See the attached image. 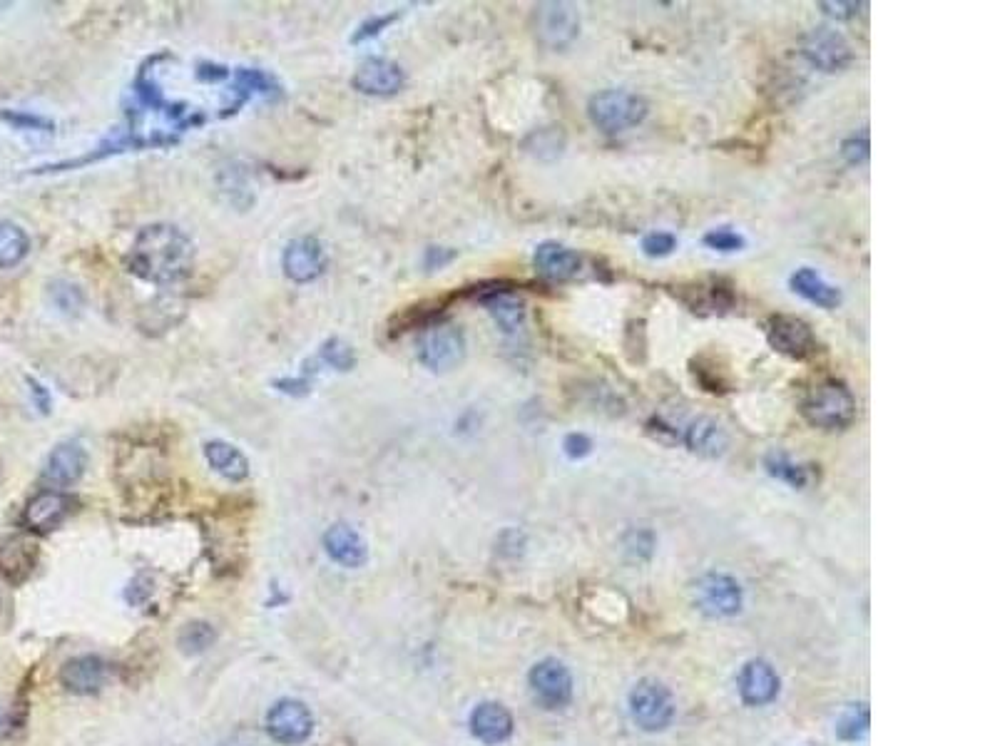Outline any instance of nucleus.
I'll return each mask as SVG.
<instances>
[{"label": "nucleus", "instance_id": "obj_24", "mask_svg": "<svg viewBox=\"0 0 995 746\" xmlns=\"http://www.w3.org/2000/svg\"><path fill=\"white\" fill-rule=\"evenodd\" d=\"M789 286H792V291L796 296H801L804 301H809V304L819 306V309H826V311L836 309V306L844 301L839 286L829 284V281H826L819 272H816V269H811V267L796 269L792 277H789Z\"/></svg>", "mask_w": 995, "mask_h": 746}, {"label": "nucleus", "instance_id": "obj_10", "mask_svg": "<svg viewBox=\"0 0 995 746\" xmlns=\"http://www.w3.org/2000/svg\"><path fill=\"white\" fill-rule=\"evenodd\" d=\"M267 732L277 744H304L314 732V717L299 699H279L267 712Z\"/></svg>", "mask_w": 995, "mask_h": 746}, {"label": "nucleus", "instance_id": "obj_9", "mask_svg": "<svg viewBox=\"0 0 995 746\" xmlns=\"http://www.w3.org/2000/svg\"><path fill=\"white\" fill-rule=\"evenodd\" d=\"M801 53L821 73H841L854 63V50H851L849 40L839 30L826 28V25L806 35Z\"/></svg>", "mask_w": 995, "mask_h": 746}, {"label": "nucleus", "instance_id": "obj_29", "mask_svg": "<svg viewBox=\"0 0 995 746\" xmlns=\"http://www.w3.org/2000/svg\"><path fill=\"white\" fill-rule=\"evenodd\" d=\"M525 147L530 155L540 157V160H555L565 150V132L560 127H543L528 137Z\"/></svg>", "mask_w": 995, "mask_h": 746}, {"label": "nucleus", "instance_id": "obj_23", "mask_svg": "<svg viewBox=\"0 0 995 746\" xmlns=\"http://www.w3.org/2000/svg\"><path fill=\"white\" fill-rule=\"evenodd\" d=\"M324 548L329 558L344 567H361L369 558L364 538L351 525L336 523L324 533Z\"/></svg>", "mask_w": 995, "mask_h": 746}, {"label": "nucleus", "instance_id": "obj_32", "mask_svg": "<svg viewBox=\"0 0 995 746\" xmlns=\"http://www.w3.org/2000/svg\"><path fill=\"white\" fill-rule=\"evenodd\" d=\"M234 88H237L239 93V102H244L254 93H264V95L272 93V90L277 88V83H274V78H269L267 73H262V70H239V73L234 75Z\"/></svg>", "mask_w": 995, "mask_h": 746}, {"label": "nucleus", "instance_id": "obj_12", "mask_svg": "<svg viewBox=\"0 0 995 746\" xmlns=\"http://www.w3.org/2000/svg\"><path fill=\"white\" fill-rule=\"evenodd\" d=\"M779 674L767 659H749L737 677V692L747 707H767L779 697Z\"/></svg>", "mask_w": 995, "mask_h": 746}, {"label": "nucleus", "instance_id": "obj_28", "mask_svg": "<svg viewBox=\"0 0 995 746\" xmlns=\"http://www.w3.org/2000/svg\"><path fill=\"white\" fill-rule=\"evenodd\" d=\"M764 468H767V473L772 475V478L782 480V483L792 485L796 490L806 488L811 480V470L801 466V463H796L792 456H787V453L782 451L767 453V456H764Z\"/></svg>", "mask_w": 995, "mask_h": 746}, {"label": "nucleus", "instance_id": "obj_16", "mask_svg": "<svg viewBox=\"0 0 995 746\" xmlns=\"http://www.w3.org/2000/svg\"><path fill=\"white\" fill-rule=\"evenodd\" d=\"M85 466H88V453L78 441H65L50 451L48 461H45L43 478L50 485L58 488H68V485L78 483L83 478Z\"/></svg>", "mask_w": 995, "mask_h": 746}, {"label": "nucleus", "instance_id": "obj_40", "mask_svg": "<svg viewBox=\"0 0 995 746\" xmlns=\"http://www.w3.org/2000/svg\"><path fill=\"white\" fill-rule=\"evenodd\" d=\"M841 155H844V160L849 162V165H861V162H866V157H869V135H859V137H849V140H844V145H841Z\"/></svg>", "mask_w": 995, "mask_h": 746}, {"label": "nucleus", "instance_id": "obj_39", "mask_svg": "<svg viewBox=\"0 0 995 746\" xmlns=\"http://www.w3.org/2000/svg\"><path fill=\"white\" fill-rule=\"evenodd\" d=\"M647 433H650L655 441H660L662 446H677L680 443V428H675L672 423H667L665 418H660V416H652L650 421H647Z\"/></svg>", "mask_w": 995, "mask_h": 746}, {"label": "nucleus", "instance_id": "obj_47", "mask_svg": "<svg viewBox=\"0 0 995 746\" xmlns=\"http://www.w3.org/2000/svg\"><path fill=\"white\" fill-rule=\"evenodd\" d=\"M219 746H257V739L249 737V734H234L227 742H222Z\"/></svg>", "mask_w": 995, "mask_h": 746}, {"label": "nucleus", "instance_id": "obj_20", "mask_svg": "<svg viewBox=\"0 0 995 746\" xmlns=\"http://www.w3.org/2000/svg\"><path fill=\"white\" fill-rule=\"evenodd\" d=\"M680 299L690 306L695 314H727L737 304L734 289L724 281H702V284L680 286Z\"/></svg>", "mask_w": 995, "mask_h": 746}, {"label": "nucleus", "instance_id": "obj_18", "mask_svg": "<svg viewBox=\"0 0 995 746\" xmlns=\"http://www.w3.org/2000/svg\"><path fill=\"white\" fill-rule=\"evenodd\" d=\"M403 70L386 58H369L356 68L354 88L364 95H394L403 88Z\"/></svg>", "mask_w": 995, "mask_h": 746}, {"label": "nucleus", "instance_id": "obj_19", "mask_svg": "<svg viewBox=\"0 0 995 746\" xmlns=\"http://www.w3.org/2000/svg\"><path fill=\"white\" fill-rule=\"evenodd\" d=\"M513 727V714L500 702H481L471 712V732L481 744H505L513 737Z\"/></svg>", "mask_w": 995, "mask_h": 746}, {"label": "nucleus", "instance_id": "obj_6", "mask_svg": "<svg viewBox=\"0 0 995 746\" xmlns=\"http://www.w3.org/2000/svg\"><path fill=\"white\" fill-rule=\"evenodd\" d=\"M767 341L777 354L792 361H809L819 354V339L814 329L792 314H777L769 319Z\"/></svg>", "mask_w": 995, "mask_h": 746}, {"label": "nucleus", "instance_id": "obj_38", "mask_svg": "<svg viewBox=\"0 0 995 746\" xmlns=\"http://www.w3.org/2000/svg\"><path fill=\"white\" fill-rule=\"evenodd\" d=\"M652 548H655V535L650 530H632V533H627L625 550L630 555H635L637 560L650 558Z\"/></svg>", "mask_w": 995, "mask_h": 746}, {"label": "nucleus", "instance_id": "obj_44", "mask_svg": "<svg viewBox=\"0 0 995 746\" xmlns=\"http://www.w3.org/2000/svg\"><path fill=\"white\" fill-rule=\"evenodd\" d=\"M456 257V252H451V249H443V247H431V249H426V267L431 269V272H436V269H441V267H446L451 259Z\"/></svg>", "mask_w": 995, "mask_h": 746}, {"label": "nucleus", "instance_id": "obj_4", "mask_svg": "<svg viewBox=\"0 0 995 746\" xmlns=\"http://www.w3.org/2000/svg\"><path fill=\"white\" fill-rule=\"evenodd\" d=\"M627 707H630V717L642 732H665L675 722V699H672L670 689L657 679H640L635 687L630 689L627 697Z\"/></svg>", "mask_w": 995, "mask_h": 746}, {"label": "nucleus", "instance_id": "obj_17", "mask_svg": "<svg viewBox=\"0 0 995 746\" xmlns=\"http://www.w3.org/2000/svg\"><path fill=\"white\" fill-rule=\"evenodd\" d=\"M533 264L540 277L550 281H570L583 272V257L560 242H543L535 247Z\"/></svg>", "mask_w": 995, "mask_h": 746}, {"label": "nucleus", "instance_id": "obj_46", "mask_svg": "<svg viewBox=\"0 0 995 746\" xmlns=\"http://www.w3.org/2000/svg\"><path fill=\"white\" fill-rule=\"evenodd\" d=\"M277 386L279 391L299 396V393H304L309 388V383H306V378H282V381H277Z\"/></svg>", "mask_w": 995, "mask_h": 746}, {"label": "nucleus", "instance_id": "obj_36", "mask_svg": "<svg viewBox=\"0 0 995 746\" xmlns=\"http://www.w3.org/2000/svg\"><path fill=\"white\" fill-rule=\"evenodd\" d=\"M50 299L63 311H75L83 304V294L78 291V286L68 284V281H53L50 284Z\"/></svg>", "mask_w": 995, "mask_h": 746}, {"label": "nucleus", "instance_id": "obj_3", "mask_svg": "<svg viewBox=\"0 0 995 746\" xmlns=\"http://www.w3.org/2000/svg\"><path fill=\"white\" fill-rule=\"evenodd\" d=\"M650 107H647L645 97L630 90H600L588 100V117L590 122L605 135H620V132L632 130L647 117Z\"/></svg>", "mask_w": 995, "mask_h": 746}, {"label": "nucleus", "instance_id": "obj_11", "mask_svg": "<svg viewBox=\"0 0 995 746\" xmlns=\"http://www.w3.org/2000/svg\"><path fill=\"white\" fill-rule=\"evenodd\" d=\"M538 35L550 50L573 45L580 35V13L570 3H543L538 8Z\"/></svg>", "mask_w": 995, "mask_h": 746}, {"label": "nucleus", "instance_id": "obj_22", "mask_svg": "<svg viewBox=\"0 0 995 746\" xmlns=\"http://www.w3.org/2000/svg\"><path fill=\"white\" fill-rule=\"evenodd\" d=\"M107 679V667L95 654L73 657L60 669V684L73 694H95L100 692Z\"/></svg>", "mask_w": 995, "mask_h": 746}, {"label": "nucleus", "instance_id": "obj_7", "mask_svg": "<svg viewBox=\"0 0 995 746\" xmlns=\"http://www.w3.org/2000/svg\"><path fill=\"white\" fill-rule=\"evenodd\" d=\"M695 602L699 612L709 617H734L742 612V585L727 572H707L695 585Z\"/></svg>", "mask_w": 995, "mask_h": 746}, {"label": "nucleus", "instance_id": "obj_13", "mask_svg": "<svg viewBox=\"0 0 995 746\" xmlns=\"http://www.w3.org/2000/svg\"><path fill=\"white\" fill-rule=\"evenodd\" d=\"M73 513V498L60 490H40L23 510V525L30 533H50Z\"/></svg>", "mask_w": 995, "mask_h": 746}, {"label": "nucleus", "instance_id": "obj_48", "mask_svg": "<svg viewBox=\"0 0 995 746\" xmlns=\"http://www.w3.org/2000/svg\"><path fill=\"white\" fill-rule=\"evenodd\" d=\"M10 724H13V722H10V714L5 712V709H0V737H3V734L8 732Z\"/></svg>", "mask_w": 995, "mask_h": 746}, {"label": "nucleus", "instance_id": "obj_35", "mask_svg": "<svg viewBox=\"0 0 995 746\" xmlns=\"http://www.w3.org/2000/svg\"><path fill=\"white\" fill-rule=\"evenodd\" d=\"M677 249V237L670 232H650L642 237V254L650 259H665Z\"/></svg>", "mask_w": 995, "mask_h": 746}, {"label": "nucleus", "instance_id": "obj_43", "mask_svg": "<svg viewBox=\"0 0 995 746\" xmlns=\"http://www.w3.org/2000/svg\"><path fill=\"white\" fill-rule=\"evenodd\" d=\"M821 8H824V13L826 15H831V18H839V20H851V18H856V13H859V8H864V3H821Z\"/></svg>", "mask_w": 995, "mask_h": 746}, {"label": "nucleus", "instance_id": "obj_27", "mask_svg": "<svg viewBox=\"0 0 995 746\" xmlns=\"http://www.w3.org/2000/svg\"><path fill=\"white\" fill-rule=\"evenodd\" d=\"M30 237L20 224L0 219V269H13L28 257Z\"/></svg>", "mask_w": 995, "mask_h": 746}, {"label": "nucleus", "instance_id": "obj_14", "mask_svg": "<svg viewBox=\"0 0 995 746\" xmlns=\"http://www.w3.org/2000/svg\"><path fill=\"white\" fill-rule=\"evenodd\" d=\"M478 299L486 306L491 319L503 331L505 336H518L525 331V321H528V311L520 296H515L510 289H503V284H491V289L478 291Z\"/></svg>", "mask_w": 995, "mask_h": 746}, {"label": "nucleus", "instance_id": "obj_37", "mask_svg": "<svg viewBox=\"0 0 995 746\" xmlns=\"http://www.w3.org/2000/svg\"><path fill=\"white\" fill-rule=\"evenodd\" d=\"M0 117H3L8 125H13L15 130H53V125H50L45 117H40V115H30V112H20V110H3L0 112Z\"/></svg>", "mask_w": 995, "mask_h": 746}, {"label": "nucleus", "instance_id": "obj_1", "mask_svg": "<svg viewBox=\"0 0 995 746\" xmlns=\"http://www.w3.org/2000/svg\"><path fill=\"white\" fill-rule=\"evenodd\" d=\"M127 267L150 284H177L192 274L195 244L175 224H152L137 234L127 254Z\"/></svg>", "mask_w": 995, "mask_h": 746}, {"label": "nucleus", "instance_id": "obj_45", "mask_svg": "<svg viewBox=\"0 0 995 746\" xmlns=\"http://www.w3.org/2000/svg\"><path fill=\"white\" fill-rule=\"evenodd\" d=\"M25 381H28L30 396H33V401H35V406H38V411L40 413H50V393H48V388H45L40 381H35L33 376H28V378H25Z\"/></svg>", "mask_w": 995, "mask_h": 746}, {"label": "nucleus", "instance_id": "obj_21", "mask_svg": "<svg viewBox=\"0 0 995 746\" xmlns=\"http://www.w3.org/2000/svg\"><path fill=\"white\" fill-rule=\"evenodd\" d=\"M680 443H685L697 456L719 458L727 451L729 436L722 428V423H717L709 416H697L687 423V428L680 431Z\"/></svg>", "mask_w": 995, "mask_h": 746}, {"label": "nucleus", "instance_id": "obj_31", "mask_svg": "<svg viewBox=\"0 0 995 746\" xmlns=\"http://www.w3.org/2000/svg\"><path fill=\"white\" fill-rule=\"evenodd\" d=\"M702 242H704V247L712 249V252H719V254H737V252H742L744 247H747V239H744V234L737 232V229H732V227L709 229V232L702 237Z\"/></svg>", "mask_w": 995, "mask_h": 746}, {"label": "nucleus", "instance_id": "obj_25", "mask_svg": "<svg viewBox=\"0 0 995 746\" xmlns=\"http://www.w3.org/2000/svg\"><path fill=\"white\" fill-rule=\"evenodd\" d=\"M35 560H38L35 543L20 538V535L0 538V575L8 577L10 582L25 580L33 572Z\"/></svg>", "mask_w": 995, "mask_h": 746}, {"label": "nucleus", "instance_id": "obj_41", "mask_svg": "<svg viewBox=\"0 0 995 746\" xmlns=\"http://www.w3.org/2000/svg\"><path fill=\"white\" fill-rule=\"evenodd\" d=\"M563 451L570 461H583L585 456L593 453V441L585 433H568L563 441Z\"/></svg>", "mask_w": 995, "mask_h": 746}, {"label": "nucleus", "instance_id": "obj_15", "mask_svg": "<svg viewBox=\"0 0 995 746\" xmlns=\"http://www.w3.org/2000/svg\"><path fill=\"white\" fill-rule=\"evenodd\" d=\"M282 267L287 279L297 281V284H309L324 272L326 254L324 247L316 237H299L287 244L282 257Z\"/></svg>", "mask_w": 995, "mask_h": 746}, {"label": "nucleus", "instance_id": "obj_5", "mask_svg": "<svg viewBox=\"0 0 995 746\" xmlns=\"http://www.w3.org/2000/svg\"><path fill=\"white\" fill-rule=\"evenodd\" d=\"M418 361L426 369L441 373L456 369L466 356V336L458 326L453 324H436L428 326L418 339Z\"/></svg>", "mask_w": 995, "mask_h": 746}, {"label": "nucleus", "instance_id": "obj_30", "mask_svg": "<svg viewBox=\"0 0 995 746\" xmlns=\"http://www.w3.org/2000/svg\"><path fill=\"white\" fill-rule=\"evenodd\" d=\"M214 627L207 622H187L177 635V645L185 654H202L214 645Z\"/></svg>", "mask_w": 995, "mask_h": 746}, {"label": "nucleus", "instance_id": "obj_8", "mask_svg": "<svg viewBox=\"0 0 995 746\" xmlns=\"http://www.w3.org/2000/svg\"><path fill=\"white\" fill-rule=\"evenodd\" d=\"M530 692L545 709H563L573 699V674L560 659H540L528 674Z\"/></svg>", "mask_w": 995, "mask_h": 746}, {"label": "nucleus", "instance_id": "obj_2", "mask_svg": "<svg viewBox=\"0 0 995 746\" xmlns=\"http://www.w3.org/2000/svg\"><path fill=\"white\" fill-rule=\"evenodd\" d=\"M801 416L821 431H844L856 421V398L839 378H824L806 391Z\"/></svg>", "mask_w": 995, "mask_h": 746}, {"label": "nucleus", "instance_id": "obj_33", "mask_svg": "<svg viewBox=\"0 0 995 746\" xmlns=\"http://www.w3.org/2000/svg\"><path fill=\"white\" fill-rule=\"evenodd\" d=\"M866 729H869V709H866L864 704L851 707L849 712L839 719V724H836V732H839V737L844 739V742H856V739L864 737Z\"/></svg>", "mask_w": 995, "mask_h": 746}, {"label": "nucleus", "instance_id": "obj_26", "mask_svg": "<svg viewBox=\"0 0 995 746\" xmlns=\"http://www.w3.org/2000/svg\"><path fill=\"white\" fill-rule=\"evenodd\" d=\"M204 458L207 463L217 470L222 478L232 480V483H239L249 475V461L244 458V453L239 451L237 446L224 441H209L204 443Z\"/></svg>", "mask_w": 995, "mask_h": 746}, {"label": "nucleus", "instance_id": "obj_42", "mask_svg": "<svg viewBox=\"0 0 995 746\" xmlns=\"http://www.w3.org/2000/svg\"><path fill=\"white\" fill-rule=\"evenodd\" d=\"M394 18L396 15H381V18H371V20H366L364 25H361L359 30L354 33V43H364V40H369V38H376V35L381 33L384 28H389L391 23H394Z\"/></svg>", "mask_w": 995, "mask_h": 746}, {"label": "nucleus", "instance_id": "obj_34", "mask_svg": "<svg viewBox=\"0 0 995 746\" xmlns=\"http://www.w3.org/2000/svg\"><path fill=\"white\" fill-rule=\"evenodd\" d=\"M321 359L329 366H334L336 371H351L356 364L354 349L349 344H344L341 339H331L326 341L324 349H321Z\"/></svg>", "mask_w": 995, "mask_h": 746}]
</instances>
